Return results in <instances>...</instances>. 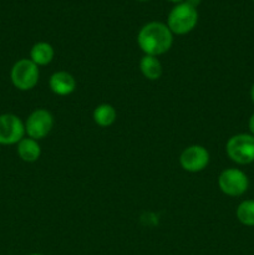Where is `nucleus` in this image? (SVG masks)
Wrapping results in <instances>:
<instances>
[{
    "label": "nucleus",
    "instance_id": "nucleus-21",
    "mask_svg": "<svg viewBox=\"0 0 254 255\" xmlns=\"http://www.w3.org/2000/svg\"><path fill=\"white\" fill-rule=\"evenodd\" d=\"M253 1H254V0H253Z\"/></svg>",
    "mask_w": 254,
    "mask_h": 255
},
{
    "label": "nucleus",
    "instance_id": "nucleus-18",
    "mask_svg": "<svg viewBox=\"0 0 254 255\" xmlns=\"http://www.w3.org/2000/svg\"><path fill=\"white\" fill-rule=\"evenodd\" d=\"M168 1H171V2H176V4H181V2H183L184 0H168Z\"/></svg>",
    "mask_w": 254,
    "mask_h": 255
},
{
    "label": "nucleus",
    "instance_id": "nucleus-15",
    "mask_svg": "<svg viewBox=\"0 0 254 255\" xmlns=\"http://www.w3.org/2000/svg\"><path fill=\"white\" fill-rule=\"evenodd\" d=\"M248 128H249V133L254 136V114H252V116L249 117Z\"/></svg>",
    "mask_w": 254,
    "mask_h": 255
},
{
    "label": "nucleus",
    "instance_id": "nucleus-2",
    "mask_svg": "<svg viewBox=\"0 0 254 255\" xmlns=\"http://www.w3.org/2000/svg\"><path fill=\"white\" fill-rule=\"evenodd\" d=\"M197 22H198L197 9L183 1L177 4L169 11L167 26L173 35H186L196 27Z\"/></svg>",
    "mask_w": 254,
    "mask_h": 255
},
{
    "label": "nucleus",
    "instance_id": "nucleus-4",
    "mask_svg": "<svg viewBox=\"0 0 254 255\" xmlns=\"http://www.w3.org/2000/svg\"><path fill=\"white\" fill-rule=\"evenodd\" d=\"M39 66L30 59L17 60L10 71V80L20 91H30L34 89L39 82Z\"/></svg>",
    "mask_w": 254,
    "mask_h": 255
},
{
    "label": "nucleus",
    "instance_id": "nucleus-12",
    "mask_svg": "<svg viewBox=\"0 0 254 255\" xmlns=\"http://www.w3.org/2000/svg\"><path fill=\"white\" fill-rule=\"evenodd\" d=\"M139 70H141L142 75L149 81L158 80L163 72V67H162L158 57L151 56V55H143V57L139 61Z\"/></svg>",
    "mask_w": 254,
    "mask_h": 255
},
{
    "label": "nucleus",
    "instance_id": "nucleus-7",
    "mask_svg": "<svg viewBox=\"0 0 254 255\" xmlns=\"http://www.w3.org/2000/svg\"><path fill=\"white\" fill-rule=\"evenodd\" d=\"M25 124L14 114L0 115V144H17L25 137Z\"/></svg>",
    "mask_w": 254,
    "mask_h": 255
},
{
    "label": "nucleus",
    "instance_id": "nucleus-9",
    "mask_svg": "<svg viewBox=\"0 0 254 255\" xmlns=\"http://www.w3.org/2000/svg\"><path fill=\"white\" fill-rule=\"evenodd\" d=\"M49 86L57 96H69L76 90V80L70 72L56 71L50 76Z\"/></svg>",
    "mask_w": 254,
    "mask_h": 255
},
{
    "label": "nucleus",
    "instance_id": "nucleus-19",
    "mask_svg": "<svg viewBox=\"0 0 254 255\" xmlns=\"http://www.w3.org/2000/svg\"><path fill=\"white\" fill-rule=\"evenodd\" d=\"M29 255H44V254H40V253H31V254H29Z\"/></svg>",
    "mask_w": 254,
    "mask_h": 255
},
{
    "label": "nucleus",
    "instance_id": "nucleus-16",
    "mask_svg": "<svg viewBox=\"0 0 254 255\" xmlns=\"http://www.w3.org/2000/svg\"><path fill=\"white\" fill-rule=\"evenodd\" d=\"M184 1H186L187 4L191 5V6L196 7V9H197V6H198V5L201 4V0H184Z\"/></svg>",
    "mask_w": 254,
    "mask_h": 255
},
{
    "label": "nucleus",
    "instance_id": "nucleus-11",
    "mask_svg": "<svg viewBox=\"0 0 254 255\" xmlns=\"http://www.w3.org/2000/svg\"><path fill=\"white\" fill-rule=\"evenodd\" d=\"M17 154L24 162L32 163V162H36L41 156V147L36 139L24 137L17 143Z\"/></svg>",
    "mask_w": 254,
    "mask_h": 255
},
{
    "label": "nucleus",
    "instance_id": "nucleus-17",
    "mask_svg": "<svg viewBox=\"0 0 254 255\" xmlns=\"http://www.w3.org/2000/svg\"><path fill=\"white\" fill-rule=\"evenodd\" d=\"M251 100L254 105V84L252 85V87H251Z\"/></svg>",
    "mask_w": 254,
    "mask_h": 255
},
{
    "label": "nucleus",
    "instance_id": "nucleus-10",
    "mask_svg": "<svg viewBox=\"0 0 254 255\" xmlns=\"http://www.w3.org/2000/svg\"><path fill=\"white\" fill-rule=\"evenodd\" d=\"M54 47L45 41H39L32 45L30 50V60L37 66H46L54 60Z\"/></svg>",
    "mask_w": 254,
    "mask_h": 255
},
{
    "label": "nucleus",
    "instance_id": "nucleus-5",
    "mask_svg": "<svg viewBox=\"0 0 254 255\" xmlns=\"http://www.w3.org/2000/svg\"><path fill=\"white\" fill-rule=\"evenodd\" d=\"M218 187L226 196L241 197L248 191L249 178L242 169L227 168L219 174Z\"/></svg>",
    "mask_w": 254,
    "mask_h": 255
},
{
    "label": "nucleus",
    "instance_id": "nucleus-14",
    "mask_svg": "<svg viewBox=\"0 0 254 255\" xmlns=\"http://www.w3.org/2000/svg\"><path fill=\"white\" fill-rule=\"evenodd\" d=\"M236 216L243 226L254 227V199L242 201L237 207Z\"/></svg>",
    "mask_w": 254,
    "mask_h": 255
},
{
    "label": "nucleus",
    "instance_id": "nucleus-20",
    "mask_svg": "<svg viewBox=\"0 0 254 255\" xmlns=\"http://www.w3.org/2000/svg\"><path fill=\"white\" fill-rule=\"evenodd\" d=\"M138 1H147V0H138Z\"/></svg>",
    "mask_w": 254,
    "mask_h": 255
},
{
    "label": "nucleus",
    "instance_id": "nucleus-6",
    "mask_svg": "<svg viewBox=\"0 0 254 255\" xmlns=\"http://www.w3.org/2000/svg\"><path fill=\"white\" fill-rule=\"evenodd\" d=\"M25 124V133L32 139L45 138L54 127V116L45 109H36L29 115Z\"/></svg>",
    "mask_w": 254,
    "mask_h": 255
},
{
    "label": "nucleus",
    "instance_id": "nucleus-13",
    "mask_svg": "<svg viewBox=\"0 0 254 255\" xmlns=\"http://www.w3.org/2000/svg\"><path fill=\"white\" fill-rule=\"evenodd\" d=\"M95 124L100 127H110L115 124L117 119V112L115 107L110 104H101L94 110L92 114Z\"/></svg>",
    "mask_w": 254,
    "mask_h": 255
},
{
    "label": "nucleus",
    "instance_id": "nucleus-8",
    "mask_svg": "<svg viewBox=\"0 0 254 255\" xmlns=\"http://www.w3.org/2000/svg\"><path fill=\"white\" fill-rule=\"evenodd\" d=\"M209 152L201 144H192L182 151L179 156V164L182 168L191 173H198L204 171L209 164Z\"/></svg>",
    "mask_w": 254,
    "mask_h": 255
},
{
    "label": "nucleus",
    "instance_id": "nucleus-3",
    "mask_svg": "<svg viewBox=\"0 0 254 255\" xmlns=\"http://www.w3.org/2000/svg\"><path fill=\"white\" fill-rule=\"evenodd\" d=\"M227 156L234 163L246 166L254 162V136L238 133L232 136L226 144Z\"/></svg>",
    "mask_w": 254,
    "mask_h": 255
},
{
    "label": "nucleus",
    "instance_id": "nucleus-1",
    "mask_svg": "<svg viewBox=\"0 0 254 255\" xmlns=\"http://www.w3.org/2000/svg\"><path fill=\"white\" fill-rule=\"evenodd\" d=\"M137 44L144 55L158 57L169 51L173 44V34L167 24L151 21L141 27L137 35Z\"/></svg>",
    "mask_w": 254,
    "mask_h": 255
}]
</instances>
